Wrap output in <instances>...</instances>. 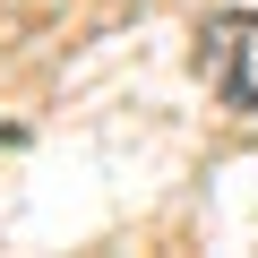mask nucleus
Segmentation results:
<instances>
[{
	"mask_svg": "<svg viewBox=\"0 0 258 258\" xmlns=\"http://www.w3.org/2000/svg\"><path fill=\"white\" fill-rule=\"evenodd\" d=\"M198 78L232 112H258V9H224L198 26Z\"/></svg>",
	"mask_w": 258,
	"mask_h": 258,
	"instance_id": "f257e3e1",
	"label": "nucleus"
}]
</instances>
